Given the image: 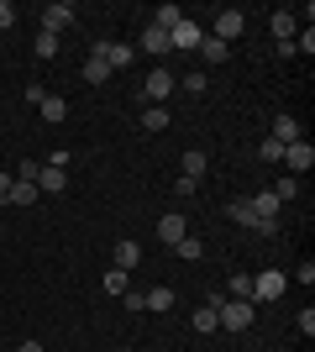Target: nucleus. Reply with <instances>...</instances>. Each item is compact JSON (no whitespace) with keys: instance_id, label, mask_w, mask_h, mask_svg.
<instances>
[{"instance_id":"nucleus-1","label":"nucleus","mask_w":315,"mask_h":352,"mask_svg":"<svg viewBox=\"0 0 315 352\" xmlns=\"http://www.w3.org/2000/svg\"><path fill=\"white\" fill-rule=\"evenodd\" d=\"M257 316L253 300H226V305H215V321H221V331H247Z\"/></svg>"},{"instance_id":"nucleus-2","label":"nucleus","mask_w":315,"mask_h":352,"mask_svg":"<svg viewBox=\"0 0 315 352\" xmlns=\"http://www.w3.org/2000/svg\"><path fill=\"white\" fill-rule=\"evenodd\" d=\"M289 289V274H279V268H263L253 279V305H268V300H284Z\"/></svg>"},{"instance_id":"nucleus-3","label":"nucleus","mask_w":315,"mask_h":352,"mask_svg":"<svg viewBox=\"0 0 315 352\" xmlns=\"http://www.w3.org/2000/svg\"><path fill=\"white\" fill-rule=\"evenodd\" d=\"M200 43H205V27H200V21H189V16L168 32V53H195Z\"/></svg>"},{"instance_id":"nucleus-4","label":"nucleus","mask_w":315,"mask_h":352,"mask_svg":"<svg viewBox=\"0 0 315 352\" xmlns=\"http://www.w3.org/2000/svg\"><path fill=\"white\" fill-rule=\"evenodd\" d=\"M279 163H289V179H305V174L315 168V147L300 137V142H289V147H284V158H279Z\"/></svg>"},{"instance_id":"nucleus-5","label":"nucleus","mask_w":315,"mask_h":352,"mask_svg":"<svg viewBox=\"0 0 315 352\" xmlns=\"http://www.w3.org/2000/svg\"><path fill=\"white\" fill-rule=\"evenodd\" d=\"M90 53L110 63V74H116V69H132V63H137V47H132V43H95Z\"/></svg>"},{"instance_id":"nucleus-6","label":"nucleus","mask_w":315,"mask_h":352,"mask_svg":"<svg viewBox=\"0 0 315 352\" xmlns=\"http://www.w3.org/2000/svg\"><path fill=\"white\" fill-rule=\"evenodd\" d=\"M74 6H69V0H58V6H47V11H43V32H53V37H58V32H69V27H74Z\"/></svg>"},{"instance_id":"nucleus-7","label":"nucleus","mask_w":315,"mask_h":352,"mask_svg":"<svg viewBox=\"0 0 315 352\" xmlns=\"http://www.w3.org/2000/svg\"><path fill=\"white\" fill-rule=\"evenodd\" d=\"M242 27H247V11H221L215 27H210V37H221V43L231 47V37H242Z\"/></svg>"},{"instance_id":"nucleus-8","label":"nucleus","mask_w":315,"mask_h":352,"mask_svg":"<svg viewBox=\"0 0 315 352\" xmlns=\"http://www.w3.org/2000/svg\"><path fill=\"white\" fill-rule=\"evenodd\" d=\"M226 216L237 221V226H247V232H263V236H273V232H279V221L257 226V216H253V206H247V200H231V206H226Z\"/></svg>"},{"instance_id":"nucleus-9","label":"nucleus","mask_w":315,"mask_h":352,"mask_svg":"<svg viewBox=\"0 0 315 352\" xmlns=\"http://www.w3.org/2000/svg\"><path fill=\"white\" fill-rule=\"evenodd\" d=\"M247 206H253L257 226H268V221H279V210H284V206H279V195H273V190H257L253 200H247Z\"/></svg>"},{"instance_id":"nucleus-10","label":"nucleus","mask_w":315,"mask_h":352,"mask_svg":"<svg viewBox=\"0 0 315 352\" xmlns=\"http://www.w3.org/2000/svg\"><path fill=\"white\" fill-rule=\"evenodd\" d=\"M184 236H189V221H184L179 210H174V216H163V221H158V242H168V248H179Z\"/></svg>"},{"instance_id":"nucleus-11","label":"nucleus","mask_w":315,"mask_h":352,"mask_svg":"<svg viewBox=\"0 0 315 352\" xmlns=\"http://www.w3.org/2000/svg\"><path fill=\"white\" fill-rule=\"evenodd\" d=\"M142 95H148V100H168V95H174V74H168V69H152L148 79H142Z\"/></svg>"},{"instance_id":"nucleus-12","label":"nucleus","mask_w":315,"mask_h":352,"mask_svg":"<svg viewBox=\"0 0 315 352\" xmlns=\"http://www.w3.org/2000/svg\"><path fill=\"white\" fill-rule=\"evenodd\" d=\"M268 137H273L279 147H289V142H300L305 132H300V121L289 116V111H279V116H273V132H268Z\"/></svg>"},{"instance_id":"nucleus-13","label":"nucleus","mask_w":315,"mask_h":352,"mask_svg":"<svg viewBox=\"0 0 315 352\" xmlns=\"http://www.w3.org/2000/svg\"><path fill=\"white\" fill-rule=\"evenodd\" d=\"M195 58L205 63V69H215V63H226V58H231V47H226L221 37H210V32H205V43L195 47Z\"/></svg>"},{"instance_id":"nucleus-14","label":"nucleus","mask_w":315,"mask_h":352,"mask_svg":"<svg viewBox=\"0 0 315 352\" xmlns=\"http://www.w3.org/2000/svg\"><path fill=\"white\" fill-rule=\"evenodd\" d=\"M110 258H116V268H121V274H132V268L142 263V248H137L132 236H121V242H116V252H110Z\"/></svg>"},{"instance_id":"nucleus-15","label":"nucleus","mask_w":315,"mask_h":352,"mask_svg":"<svg viewBox=\"0 0 315 352\" xmlns=\"http://www.w3.org/2000/svg\"><path fill=\"white\" fill-rule=\"evenodd\" d=\"M63 190H69V174L43 163V174H37V195H63Z\"/></svg>"},{"instance_id":"nucleus-16","label":"nucleus","mask_w":315,"mask_h":352,"mask_svg":"<svg viewBox=\"0 0 315 352\" xmlns=\"http://www.w3.org/2000/svg\"><path fill=\"white\" fill-rule=\"evenodd\" d=\"M142 53L163 58V53H168V32H163V27H152V21H148V27H142Z\"/></svg>"},{"instance_id":"nucleus-17","label":"nucleus","mask_w":315,"mask_h":352,"mask_svg":"<svg viewBox=\"0 0 315 352\" xmlns=\"http://www.w3.org/2000/svg\"><path fill=\"white\" fill-rule=\"evenodd\" d=\"M294 32H300V16L294 11H273V37H279V43H294Z\"/></svg>"},{"instance_id":"nucleus-18","label":"nucleus","mask_w":315,"mask_h":352,"mask_svg":"<svg viewBox=\"0 0 315 352\" xmlns=\"http://www.w3.org/2000/svg\"><path fill=\"white\" fill-rule=\"evenodd\" d=\"M5 206H37V184H27V179H11V195H5Z\"/></svg>"},{"instance_id":"nucleus-19","label":"nucleus","mask_w":315,"mask_h":352,"mask_svg":"<svg viewBox=\"0 0 315 352\" xmlns=\"http://www.w3.org/2000/svg\"><path fill=\"white\" fill-rule=\"evenodd\" d=\"M142 132H168V105H148L142 111Z\"/></svg>"},{"instance_id":"nucleus-20","label":"nucleus","mask_w":315,"mask_h":352,"mask_svg":"<svg viewBox=\"0 0 315 352\" xmlns=\"http://www.w3.org/2000/svg\"><path fill=\"white\" fill-rule=\"evenodd\" d=\"M105 294H116V300H121V294H126V289H132V274H121V268H105Z\"/></svg>"},{"instance_id":"nucleus-21","label":"nucleus","mask_w":315,"mask_h":352,"mask_svg":"<svg viewBox=\"0 0 315 352\" xmlns=\"http://www.w3.org/2000/svg\"><path fill=\"white\" fill-rule=\"evenodd\" d=\"M189 326H195V331H205V337H210V331H221V321H215V305H200L195 316H189Z\"/></svg>"},{"instance_id":"nucleus-22","label":"nucleus","mask_w":315,"mask_h":352,"mask_svg":"<svg viewBox=\"0 0 315 352\" xmlns=\"http://www.w3.org/2000/svg\"><path fill=\"white\" fill-rule=\"evenodd\" d=\"M184 21V11L179 6H158V11H152V27H163V32H174Z\"/></svg>"},{"instance_id":"nucleus-23","label":"nucleus","mask_w":315,"mask_h":352,"mask_svg":"<svg viewBox=\"0 0 315 352\" xmlns=\"http://www.w3.org/2000/svg\"><path fill=\"white\" fill-rule=\"evenodd\" d=\"M184 179H205V153H200V147H189V153H184Z\"/></svg>"},{"instance_id":"nucleus-24","label":"nucleus","mask_w":315,"mask_h":352,"mask_svg":"<svg viewBox=\"0 0 315 352\" xmlns=\"http://www.w3.org/2000/svg\"><path fill=\"white\" fill-rule=\"evenodd\" d=\"M174 252H179L184 263H200V258H205V242H200V236L189 232V236H184V242H179V248H174Z\"/></svg>"},{"instance_id":"nucleus-25","label":"nucleus","mask_w":315,"mask_h":352,"mask_svg":"<svg viewBox=\"0 0 315 352\" xmlns=\"http://www.w3.org/2000/svg\"><path fill=\"white\" fill-rule=\"evenodd\" d=\"M84 79H90V85H105V79H110V63L90 53V58H84Z\"/></svg>"},{"instance_id":"nucleus-26","label":"nucleus","mask_w":315,"mask_h":352,"mask_svg":"<svg viewBox=\"0 0 315 352\" xmlns=\"http://www.w3.org/2000/svg\"><path fill=\"white\" fill-rule=\"evenodd\" d=\"M37 111H43V121H53V126H58V121H63V116H69V105H63V100H58V95H47V100H43V105H37Z\"/></svg>"},{"instance_id":"nucleus-27","label":"nucleus","mask_w":315,"mask_h":352,"mask_svg":"<svg viewBox=\"0 0 315 352\" xmlns=\"http://www.w3.org/2000/svg\"><path fill=\"white\" fill-rule=\"evenodd\" d=\"M142 300H148V310H174V289H163V284H158V289H148Z\"/></svg>"},{"instance_id":"nucleus-28","label":"nucleus","mask_w":315,"mask_h":352,"mask_svg":"<svg viewBox=\"0 0 315 352\" xmlns=\"http://www.w3.org/2000/svg\"><path fill=\"white\" fill-rule=\"evenodd\" d=\"M32 53H37V58H58V37H53V32H37Z\"/></svg>"},{"instance_id":"nucleus-29","label":"nucleus","mask_w":315,"mask_h":352,"mask_svg":"<svg viewBox=\"0 0 315 352\" xmlns=\"http://www.w3.org/2000/svg\"><path fill=\"white\" fill-rule=\"evenodd\" d=\"M268 190L279 195V206H284V200H294V195H300V179H289V174H284V179H273Z\"/></svg>"},{"instance_id":"nucleus-30","label":"nucleus","mask_w":315,"mask_h":352,"mask_svg":"<svg viewBox=\"0 0 315 352\" xmlns=\"http://www.w3.org/2000/svg\"><path fill=\"white\" fill-rule=\"evenodd\" d=\"M231 300H253V274H231Z\"/></svg>"},{"instance_id":"nucleus-31","label":"nucleus","mask_w":315,"mask_h":352,"mask_svg":"<svg viewBox=\"0 0 315 352\" xmlns=\"http://www.w3.org/2000/svg\"><path fill=\"white\" fill-rule=\"evenodd\" d=\"M184 89H189V95H205V89H210L205 69H189V74H184Z\"/></svg>"},{"instance_id":"nucleus-32","label":"nucleus","mask_w":315,"mask_h":352,"mask_svg":"<svg viewBox=\"0 0 315 352\" xmlns=\"http://www.w3.org/2000/svg\"><path fill=\"white\" fill-rule=\"evenodd\" d=\"M257 158H263V163H279V158H284V147L273 142V137H263V147H257Z\"/></svg>"},{"instance_id":"nucleus-33","label":"nucleus","mask_w":315,"mask_h":352,"mask_svg":"<svg viewBox=\"0 0 315 352\" xmlns=\"http://www.w3.org/2000/svg\"><path fill=\"white\" fill-rule=\"evenodd\" d=\"M37 174H43V163H32V158L16 168V179H27V184H37Z\"/></svg>"},{"instance_id":"nucleus-34","label":"nucleus","mask_w":315,"mask_h":352,"mask_svg":"<svg viewBox=\"0 0 315 352\" xmlns=\"http://www.w3.org/2000/svg\"><path fill=\"white\" fill-rule=\"evenodd\" d=\"M294 326H300L305 337H315V310H300V316H294Z\"/></svg>"},{"instance_id":"nucleus-35","label":"nucleus","mask_w":315,"mask_h":352,"mask_svg":"<svg viewBox=\"0 0 315 352\" xmlns=\"http://www.w3.org/2000/svg\"><path fill=\"white\" fill-rule=\"evenodd\" d=\"M5 27H16V6H11V0H0V32H5Z\"/></svg>"},{"instance_id":"nucleus-36","label":"nucleus","mask_w":315,"mask_h":352,"mask_svg":"<svg viewBox=\"0 0 315 352\" xmlns=\"http://www.w3.org/2000/svg\"><path fill=\"white\" fill-rule=\"evenodd\" d=\"M195 190H200L195 179H184V174H179V184H174V195H179V200H189V195H195Z\"/></svg>"},{"instance_id":"nucleus-37","label":"nucleus","mask_w":315,"mask_h":352,"mask_svg":"<svg viewBox=\"0 0 315 352\" xmlns=\"http://www.w3.org/2000/svg\"><path fill=\"white\" fill-rule=\"evenodd\" d=\"M5 195H11V174H0V206H5Z\"/></svg>"},{"instance_id":"nucleus-38","label":"nucleus","mask_w":315,"mask_h":352,"mask_svg":"<svg viewBox=\"0 0 315 352\" xmlns=\"http://www.w3.org/2000/svg\"><path fill=\"white\" fill-rule=\"evenodd\" d=\"M16 352H47V347H43V342H21Z\"/></svg>"}]
</instances>
